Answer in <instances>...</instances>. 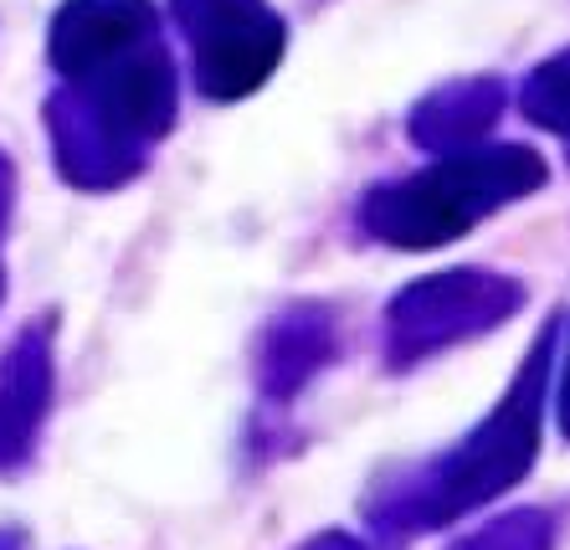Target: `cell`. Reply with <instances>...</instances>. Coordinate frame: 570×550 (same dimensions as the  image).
I'll list each match as a JSON object with an SVG mask.
<instances>
[{"label":"cell","mask_w":570,"mask_h":550,"mask_svg":"<svg viewBox=\"0 0 570 550\" xmlns=\"http://www.w3.org/2000/svg\"><path fill=\"white\" fill-rule=\"evenodd\" d=\"M226 27L212 31L206 21H190L196 37V68H200V94L206 98H242L273 72L283 52V27L263 0H247L242 16H226Z\"/></svg>","instance_id":"cell-4"},{"label":"cell","mask_w":570,"mask_h":550,"mask_svg":"<svg viewBox=\"0 0 570 550\" xmlns=\"http://www.w3.org/2000/svg\"><path fill=\"white\" fill-rule=\"evenodd\" d=\"M149 31L155 16L145 0H67L52 21V62L62 78L82 82L119 57L145 52Z\"/></svg>","instance_id":"cell-3"},{"label":"cell","mask_w":570,"mask_h":550,"mask_svg":"<svg viewBox=\"0 0 570 550\" xmlns=\"http://www.w3.org/2000/svg\"><path fill=\"white\" fill-rule=\"evenodd\" d=\"M0 180H6V170H0Z\"/></svg>","instance_id":"cell-9"},{"label":"cell","mask_w":570,"mask_h":550,"mask_svg":"<svg viewBox=\"0 0 570 550\" xmlns=\"http://www.w3.org/2000/svg\"><path fill=\"white\" fill-rule=\"evenodd\" d=\"M314 550H355V546H345V540H318Z\"/></svg>","instance_id":"cell-7"},{"label":"cell","mask_w":570,"mask_h":550,"mask_svg":"<svg viewBox=\"0 0 570 550\" xmlns=\"http://www.w3.org/2000/svg\"><path fill=\"white\" fill-rule=\"evenodd\" d=\"M560 428H566V438H570V376H566V391H560Z\"/></svg>","instance_id":"cell-6"},{"label":"cell","mask_w":570,"mask_h":550,"mask_svg":"<svg viewBox=\"0 0 570 550\" xmlns=\"http://www.w3.org/2000/svg\"><path fill=\"white\" fill-rule=\"evenodd\" d=\"M47 402H52V365H47L41 330H27L21 345L0 361V473L27 463Z\"/></svg>","instance_id":"cell-5"},{"label":"cell","mask_w":570,"mask_h":550,"mask_svg":"<svg viewBox=\"0 0 570 550\" xmlns=\"http://www.w3.org/2000/svg\"><path fill=\"white\" fill-rule=\"evenodd\" d=\"M530 160L524 149H504V160H468V165H442L426 180H406V186L385 190L371 202L375 237L396 242V247H438V242L458 237L473 227L478 212H489L509 190H530L534 180H509V165Z\"/></svg>","instance_id":"cell-1"},{"label":"cell","mask_w":570,"mask_h":550,"mask_svg":"<svg viewBox=\"0 0 570 550\" xmlns=\"http://www.w3.org/2000/svg\"><path fill=\"white\" fill-rule=\"evenodd\" d=\"M0 550H16V536H0Z\"/></svg>","instance_id":"cell-8"},{"label":"cell","mask_w":570,"mask_h":550,"mask_svg":"<svg viewBox=\"0 0 570 550\" xmlns=\"http://www.w3.org/2000/svg\"><path fill=\"white\" fill-rule=\"evenodd\" d=\"M530 453H534V402H530V391H524V396H514V402H509L504 412L493 416L489 428L478 432L473 443H468L463 453L442 469L438 499H432L416 520L442 524V520H452L458 510L483 504L489 494L509 489V483L524 473Z\"/></svg>","instance_id":"cell-2"}]
</instances>
